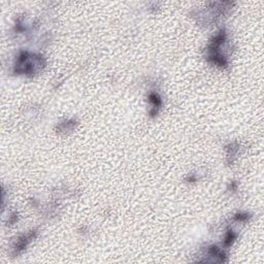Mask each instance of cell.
<instances>
[{
	"mask_svg": "<svg viewBox=\"0 0 264 264\" xmlns=\"http://www.w3.org/2000/svg\"><path fill=\"white\" fill-rule=\"evenodd\" d=\"M236 235L233 233L232 231H229L227 234H226V237H225V242H224V245L226 246H229L231 245L232 242H233V240L235 239Z\"/></svg>",
	"mask_w": 264,
	"mask_h": 264,
	"instance_id": "1",
	"label": "cell"
},
{
	"mask_svg": "<svg viewBox=\"0 0 264 264\" xmlns=\"http://www.w3.org/2000/svg\"><path fill=\"white\" fill-rule=\"evenodd\" d=\"M150 101L154 104V107H159L161 104L160 97H159L157 94H155V93H153V94L150 95Z\"/></svg>",
	"mask_w": 264,
	"mask_h": 264,
	"instance_id": "2",
	"label": "cell"
}]
</instances>
